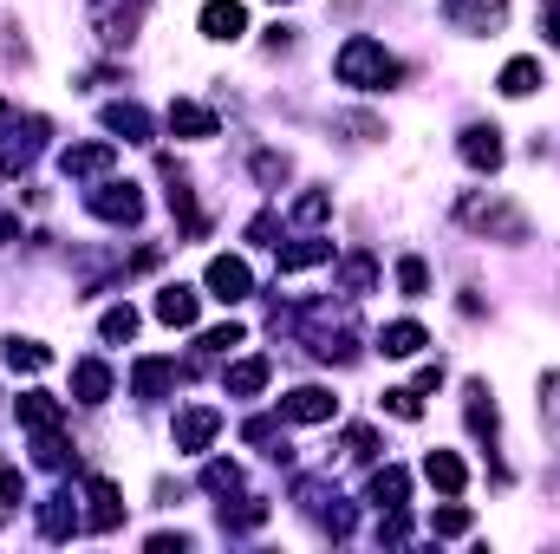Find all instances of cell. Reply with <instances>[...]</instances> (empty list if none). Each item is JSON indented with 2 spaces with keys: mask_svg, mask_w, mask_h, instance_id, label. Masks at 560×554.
I'll list each match as a JSON object with an SVG mask.
<instances>
[{
  "mask_svg": "<svg viewBox=\"0 0 560 554\" xmlns=\"http://www.w3.org/2000/svg\"><path fill=\"white\" fill-rule=\"evenodd\" d=\"M242 33H248V7H242V0H209V7H202V39H222V46H229V39H242Z\"/></svg>",
  "mask_w": 560,
  "mask_h": 554,
  "instance_id": "obj_19",
  "label": "cell"
},
{
  "mask_svg": "<svg viewBox=\"0 0 560 554\" xmlns=\"http://www.w3.org/2000/svg\"><path fill=\"white\" fill-rule=\"evenodd\" d=\"M268 522V503L261 496H242L235 489V503H222V535H255Z\"/></svg>",
  "mask_w": 560,
  "mask_h": 554,
  "instance_id": "obj_26",
  "label": "cell"
},
{
  "mask_svg": "<svg viewBox=\"0 0 560 554\" xmlns=\"http://www.w3.org/2000/svg\"><path fill=\"white\" fill-rule=\"evenodd\" d=\"M215 430H222V412H215V405H189V412H176V450L202 457V450L215 443Z\"/></svg>",
  "mask_w": 560,
  "mask_h": 554,
  "instance_id": "obj_14",
  "label": "cell"
},
{
  "mask_svg": "<svg viewBox=\"0 0 560 554\" xmlns=\"http://www.w3.org/2000/svg\"><path fill=\"white\" fill-rule=\"evenodd\" d=\"M456 222L476 229V235H495V242H528V216H522L509 196H482V189H469V196L456 203Z\"/></svg>",
  "mask_w": 560,
  "mask_h": 554,
  "instance_id": "obj_3",
  "label": "cell"
},
{
  "mask_svg": "<svg viewBox=\"0 0 560 554\" xmlns=\"http://www.w3.org/2000/svg\"><path fill=\"white\" fill-rule=\"evenodd\" d=\"M346 457H352V463H372V457H378V437H372L365 424H352V430H346Z\"/></svg>",
  "mask_w": 560,
  "mask_h": 554,
  "instance_id": "obj_42",
  "label": "cell"
},
{
  "mask_svg": "<svg viewBox=\"0 0 560 554\" xmlns=\"http://www.w3.org/2000/svg\"><path fill=\"white\" fill-rule=\"evenodd\" d=\"M495 85H502V99H528V92H541V59H509Z\"/></svg>",
  "mask_w": 560,
  "mask_h": 554,
  "instance_id": "obj_31",
  "label": "cell"
},
{
  "mask_svg": "<svg viewBox=\"0 0 560 554\" xmlns=\"http://www.w3.org/2000/svg\"><path fill=\"white\" fill-rule=\"evenodd\" d=\"M275 229H280V216H275V209H261V216L248 222V242H275ZM275 249H280V242H275Z\"/></svg>",
  "mask_w": 560,
  "mask_h": 554,
  "instance_id": "obj_45",
  "label": "cell"
},
{
  "mask_svg": "<svg viewBox=\"0 0 560 554\" xmlns=\"http://www.w3.org/2000/svg\"><path fill=\"white\" fill-rule=\"evenodd\" d=\"M541 33H548V46L560 53V0H541Z\"/></svg>",
  "mask_w": 560,
  "mask_h": 554,
  "instance_id": "obj_46",
  "label": "cell"
},
{
  "mask_svg": "<svg viewBox=\"0 0 560 554\" xmlns=\"http://www.w3.org/2000/svg\"><path fill=\"white\" fill-rule=\"evenodd\" d=\"M423 346H430V339H423L418 320H392V326L378 333V353H385V359H418Z\"/></svg>",
  "mask_w": 560,
  "mask_h": 554,
  "instance_id": "obj_27",
  "label": "cell"
},
{
  "mask_svg": "<svg viewBox=\"0 0 560 554\" xmlns=\"http://www.w3.org/2000/svg\"><path fill=\"white\" fill-rule=\"evenodd\" d=\"M112 163H118V143H66L59 150L66 183H98V176H112Z\"/></svg>",
  "mask_w": 560,
  "mask_h": 554,
  "instance_id": "obj_7",
  "label": "cell"
},
{
  "mask_svg": "<svg viewBox=\"0 0 560 554\" xmlns=\"http://www.w3.org/2000/svg\"><path fill=\"white\" fill-rule=\"evenodd\" d=\"M541 424H548V443L560 450V372H541Z\"/></svg>",
  "mask_w": 560,
  "mask_h": 554,
  "instance_id": "obj_36",
  "label": "cell"
},
{
  "mask_svg": "<svg viewBox=\"0 0 560 554\" xmlns=\"http://www.w3.org/2000/svg\"><path fill=\"white\" fill-rule=\"evenodd\" d=\"M372 503H378V509H405V503H411V470H398V463L372 470Z\"/></svg>",
  "mask_w": 560,
  "mask_h": 554,
  "instance_id": "obj_28",
  "label": "cell"
},
{
  "mask_svg": "<svg viewBox=\"0 0 560 554\" xmlns=\"http://www.w3.org/2000/svg\"><path fill=\"white\" fill-rule=\"evenodd\" d=\"M72 399L79 405H105L112 399V366L105 359H79L72 366Z\"/></svg>",
  "mask_w": 560,
  "mask_h": 554,
  "instance_id": "obj_23",
  "label": "cell"
},
{
  "mask_svg": "<svg viewBox=\"0 0 560 554\" xmlns=\"http://www.w3.org/2000/svg\"><path fill=\"white\" fill-rule=\"evenodd\" d=\"M456 150H463V163H469L476 176H495V170H502V131H495V125H469V131L456 138Z\"/></svg>",
  "mask_w": 560,
  "mask_h": 554,
  "instance_id": "obj_13",
  "label": "cell"
},
{
  "mask_svg": "<svg viewBox=\"0 0 560 554\" xmlns=\"http://www.w3.org/2000/svg\"><path fill=\"white\" fill-rule=\"evenodd\" d=\"M378 405H385L392 417H405V424H418V417H423V392H418V385H392Z\"/></svg>",
  "mask_w": 560,
  "mask_h": 554,
  "instance_id": "obj_35",
  "label": "cell"
},
{
  "mask_svg": "<svg viewBox=\"0 0 560 554\" xmlns=\"http://www.w3.org/2000/svg\"><path fill=\"white\" fill-rule=\"evenodd\" d=\"M46 131H52L46 118H13V131H7V143H0V170H7V176H20V170L39 157Z\"/></svg>",
  "mask_w": 560,
  "mask_h": 554,
  "instance_id": "obj_9",
  "label": "cell"
},
{
  "mask_svg": "<svg viewBox=\"0 0 560 554\" xmlns=\"http://www.w3.org/2000/svg\"><path fill=\"white\" fill-rule=\"evenodd\" d=\"M293 503H300V509H306V516H313V522H319V529L332 535V542H346V535L359 529V516H352V503H346V496H339L332 483H319V476H306V483L293 489Z\"/></svg>",
  "mask_w": 560,
  "mask_h": 554,
  "instance_id": "obj_5",
  "label": "cell"
},
{
  "mask_svg": "<svg viewBox=\"0 0 560 554\" xmlns=\"http://www.w3.org/2000/svg\"><path fill=\"white\" fill-rule=\"evenodd\" d=\"M85 209H92L98 222H112V229H138L143 222V189L138 183H105V176H98V189L85 196Z\"/></svg>",
  "mask_w": 560,
  "mask_h": 554,
  "instance_id": "obj_6",
  "label": "cell"
},
{
  "mask_svg": "<svg viewBox=\"0 0 560 554\" xmlns=\"http://www.w3.org/2000/svg\"><path fill=\"white\" fill-rule=\"evenodd\" d=\"M202 489H209V496H235V489H242V470H235V463H209V470H202Z\"/></svg>",
  "mask_w": 560,
  "mask_h": 554,
  "instance_id": "obj_40",
  "label": "cell"
},
{
  "mask_svg": "<svg viewBox=\"0 0 560 554\" xmlns=\"http://www.w3.org/2000/svg\"><path fill=\"white\" fill-rule=\"evenodd\" d=\"M372 287H378V262H372L365 249L339 255V293H372Z\"/></svg>",
  "mask_w": 560,
  "mask_h": 554,
  "instance_id": "obj_30",
  "label": "cell"
},
{
  "mask_svg": "<svg viewBox=\"0 0 560 554\" xmlns=\"http://www.w3.org/2000/svg\"><path fill=\"white\" fill-rule=\"evenodd\" d=\"M79 529H85L79 496H72V489H52V496L39 503V535H46V542H72Z\"/></svg>",
  "mask_w": 560,
  "mask_h": 554,
  "instance_id": "obj_11",
  "label": "cell"
},
{
  "mask_svg": "<svg viewBox=\"0 0 560 554\" xmlns=\"http://www.w3.org/2000/svg\"><path fill=\"white\" fill-rule=\"evenodd\" d=\"M248 170H255V183H268V189H280V183L293 176L287 150H255V157H248Z\"/></svg>",
  "mask_w": 560,
  "mask_h": 554,
  "instance_id": "obj_34",
  "label": "cell"
},
{
  "mask_svg": "<svg viewBox=\"0 0 560 554\" xmlns=\"http://www.w3.org/2000/svg\"><path fill=\"white\" fill-rule=\"evenodd\" d=\"M332 412H339V399H332L326 385H293V392L280 399V417H287V424H332Z\"/></svg>",
  "mask_w": 560,
  "mask_h": 554,
  "instance_id": "obj_12",
  "label": "cell"
},
{
  "mask_svg": "<svg viewBox=\"0 0 560 554\" xmlns=\"http://www.w3.org/2000/svg\"><path fill=\"white\" fill-rule=\"evenodd\" d=\"M196 307H202L196 287H163V293H156V320H163V326H196Z\"/></svg>",
  "mask_w": 560,
  "mask_h": 554,
  "instance_id": "obj_29",
  "label": "cell"
},
{
  "mask_svg": "<svg viewBox=\"0 0 560 554\" xmlns=\"http://www.w3.org/2000/svg\"><path fill=\"white\" fill-rule=\"evenodd\" d=\"M326 216H332V196H326V189H306V196L293 203V222H300V229H319Z\"/></svg>",
  "mask_w": 560,
  "mask_h": 554,
  "instance_id": "obj_37",
  "label": "cell"
},
{
  "mask_svg": "<svg viewBox=\"0 0 560 554\" xmlns=\"http://www.w3.org/2000/svg\"><path fill=\"white\" fill-rule=\"evenodd\" d=\"M443 20H456L463 33H495L509 20V0H443Z\"/></svg>",
  "mask_w": 560,
  "mask_h": 554,
  "instance_id": "obj_16",
  "label": "cell"
},
{
  "mask_svg": "<svg viewBox=\"0 0 560 554\" xmlns=\"http://www.w3.org/2000/svg\"><path fill=\"white\" fill-rule=\"evenodd\" d=\"M469 529H476V516H469L463 503H450V509L430 516V535H436V542H456V535H469Z\"/></svg>",
  "mask_w": 560,
  "mask_h": 554,
  "instance_id": "obj_33",
  "label": "cell"
},
{
  "mask_svg": "<svg viewBox=\"0 0 560 554\" xmlns=\"http://www.w3.org/2000/svg\"><path fill=\"white\" fill-rule=\"evenodd\" d=\"M131 333H138V307H131V300H125V307H112V313L98 320V339H112V346H118V339H131Z\"/></svg>",
  "mask_w": 560,
  "mask_h": 554,
  "instance_id": "obj_38",
  "label": "cell"
},
{
  "mask_svg": "<svg viewBox=\"0 0 560 554\" xmlns=\"http://www.w3.org/2000/svg\"><path fill=\"white\" fill-rule=\"evenodd\" d=\"M7 366H13V372H46L52 353H46L39 339H7Z\"/></svg>",
  "mask_w": 560,
  "mask_h": 554,
  "instance_id": "obj_32",
  "label": "cell"
},
{
  "mask_svg": "<svg viewBox=\"0 0 560 554\" xmlns=\"http://www.w3.org/2000/svg\"><path fill=\"white\" fill-rule=\"evenodd\" d=\"M319 262H332V242H326V235H313V229H306L300 242H287V249H280V275H306V268H319Z\"/></svg>",
  "mask_w": 560,
  "mask_h": 554,
  "instance_id": "obj_22",
  "label": "cell"
},
{
  "mask_svg": "<svg viewBox=\"0 0 560 554\" xmlns=\"http://www.w3.org/2000/svg\"><path fill=\"white\" fill-rule=\"evenodd\" d=\"M163 125L176 131V138H215L222 125H215V112L209 105H196V99H176L170 112H163Z\"/></svg>",
  "mask_w": 560,
  "mask_h": 554,
  "instance_id": "obj_21",
  "label": "cell"
},
{
  "mask_svg": "<svg viewBox=\"0 0 560 554\" xmlns=\"http://www.w3.org/2000/svg\"><path fill=\"white\" fill-rule=\"evenodd\" d=\"M229 346H242V320H229V326H209V333H202V353H209V359H222Z\"/></svg>",
  "mask_w": 560,
  "mask_h": 554,
  "instance_id": "obj_41",
  "label": "cell"
},
{
  "mask_svg": "<svg viewBox=\"0 0 560 554\" xmlns=\"http://www.w3.org/2000/svg\"><path fill=\"white\" fill-rule=\"evenodd\" d=\"M268 379H275V366L255 353V359H235L222 385H229V399H255V392H268Z\"/></svg>",
  "mask_w": 560,
  "mask_h": 554,
  "instance_id": "obj_25",
  "label": "cell"
},
{
  "mask_svg": "<svg viewBox=\"0 0 560 554\" xmlns=\"http://www.w3.org/2000/svg\"><path fill=\"white\" fill-rule=\"evenodd\" d=\"M20 496H26L20 470H13V463H0V509H20Z\"/></svg>",
  "mask_w": 560,
  "mask_h": 554,
  "instance_id": "obj_43",
  "label": "cell"
},
{
  "mask_svg": "<svg viewBox=\"0 0 560 554\" xmlns=\"http://www.w3.org/2000/svg\"><path fill=\"white\" fill-rule=\"evenodd\" d=\"M423 476H430V489H443V496H463V489H469V470H463L456 450H430V457H423Z\"/></svg>",
  "mask_w": 560,
  "mask_h": 554,
  "instance_id": "obj_24",
  "label": "cell"
},
{
  "mask_svg": "<svg viewBox=\"0 0 560 554\" xmlns=\"http://www.w3.org/2000/svg\"><path fill=\"white\" fill-rule=\"evenodd\" d=\"M332 72H339V85H352V92H392V85L405 79V66H398L372 33H352V39L332 53Z\"/></svg>",
  "mask_w": 560,
  "mask_h": 554,
  "instance_id": "obj_2",
  "label": "cell"
},
{
  "mask_svg": "<svg viewBox=\"0 0 560 554\" xmlns=\"http://www.w3.org/2000/svg\"><path fill=\"white\" fill-rule=\"evenodd\" d=\"M85 503H92V509H85V529H92V535H112V529L125 522V496H118L112 476H85Z\"/></svg>",
  "mask_w": 560,
  "mask_h": 554,
  "instance_id": "obj_8",
  "label": "cell"
},
{
  "mask_svg": "<svg viewBox=\"0 0 560 554\" xmlns=\"http://www.w3.org/2000/svg\"><path fill=\"white\" fill-rule=\"evenodd\" d=\"M242 437H248V443H275V437H280V417H248V424H242Z\"/></svg>",
  "mask_w": 560,
  "mask_h": 554,
  "instance_id": "obj_44",
  "label": "cell"
},
{
  "mask_svg": "<svg viewBox=\"0 0 560 554\" xmlns=\"http://www.w3.org/2000/svg\"><path fill=\"white\" fill-rule=\"evenodd\" d=\"M143 13H150V0H85V20H92L98 46H112V53L143 33Z\"/></svg>",
  "mask_w": 560,
  "mask_h": 554,
  "instance_id": "obj_4",
  "label": "cell"
},
{
  "mask_svg": "<svg viewBox=\"0 0 560 554\" xmlns=\"http://www.w3.org/2000/svg\"><path fill=\"white\" fill-rule=\"evenodd\" d=\"M20 235V216H0V242H13Z\"/></svg>",
  "mask_w": 560,
  "mask_h": 554,
  "instance_id": "obj_47",
  "label": "cell"
},
{
  "mask_svg": "<svg viewBox=\"0 0 560 554\" xmlns=\"http://www.w3.org/2000/svg\"><path fill=\"white\" fill-rule=\"evenodd\" d=\"M170 385H176V359H138L131 366V399H143V405L170 399Z\"/></svg>",
  "mask_w": 560,
  "mask_h": 554,
  "instance_id": "obj_20",
  "label": "cell"
},
{
  "mask_svg": "<svg viewBox=\"0 0 560 554\" xmlns=\"http://www.w3.org/2000/svg\"><path fill=\"white\" fill-rule=\"evenodd\" d=\"M13 417H20V430L46 437V430H59V424H66V405H59L52 392H20V405H13Z\"/></svg>",
  "mask_w": 560,
  "mask_h": 554,
  "instance_id": "obj_17",
  "label": "cell"
},
{
  "mask_svg": "<svg viewBox=\"0 0 560 554\" xmlns=\"http://www.w3.org/2000/svg\"><path fill=\"white\" fill-rule=\"evenodd\" d=\"M463 417H469L476 443H489V450H495V437H502V417H495V399H489V385H482V379H469V385H463Z\"/></svg>",
  "mask_w": 560,
  "mask_h": 554,
  "instance_id": "obj_15",
  "label": "cell"
},
{
  "mask_svg": "<svg viewBox=\"0 0 560 554\" xmlns=\"http://www.w3.org/2000/svg\"><path fill=\"white\" fill-rule=\"evenodd\" d=\"M398 293H405V300H423V293H430V268H423L418 255L398 262Z\"/></svg>",
  "mask_w": 560,
  "mask_h": 554,
  "instance_id": "obj_39",
  "label": "cell"
},
{
  "mask_svg": "<svg viewBox=\"0 0 560 554\" xmlns=\"http://www.w3.org/2000/svg\"><path fill=\"white\" fill-rule=\"evenodd\" d=\"M202 287H209L222 307H235V300H248V293H255V275H248V262H242V255H215V262H209V275H202Z\"/></svg>",
  "mask_w": 560,
  "mask_h": 554,
  "instance_id": "obj_10",
  "label": "cell"
},
{
  "mask_svg": "<svg viewBox=\"0 0 560 554\" xmlns=\"http://www.w3.org/2000/svg\"><path fill=\"white\" fill-rule=\"evenodd\" d=\"M280 326H293L300 333V346L313 353V359H332V366H352L359 359V320H352V307L339 300H306V307H275V333Z\"/></svg>",
  "mask_w": 560,
  "mask_h": 554,
  "instance_id": "obj_1",
  "label": "cell"
},
{
  "mask_svg": "<svg viewBox=\"0 0 560 554\" xmlns=\"http://www.w3.org/2000/svg\"><path fill=\"white\" fill-rule=\"evenodd\" d=\"M105 131H118L125 143H156V118L131 99H118V105H105Z\"/></svg>",
  "mask_w": 560,
  "mask_h": 554,
  "instance_id": "obj_18",
  "label": "cell"
}]
</instances>
